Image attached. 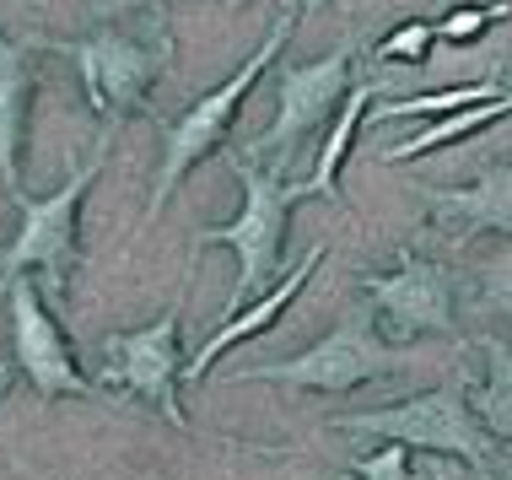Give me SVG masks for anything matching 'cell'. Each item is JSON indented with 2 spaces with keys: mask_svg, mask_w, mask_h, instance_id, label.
<instances>
[{
  "mask_svg": "<svg viewBox=\"0 0 512 480\" xmlns=\"http://www.w3.org/2000/svg\"><path fill=\"white\" fill-rule=\"evenodd\" d=\"M108 146H114V125H103L92 135V152L87 162H71L65 168V184L54 189V195H22V227L17 238L0 249V281L22 276V270H33L38 281H44V297L54 308L71 297L76 286V270L87 265V249H81V200L92 195V184H98L103 162H108Z\"/></svg>",
  "mask_w": 512,
  "mask_h": 480,
  "instance_id": "cell-1",
  "label": "cell"
},
{
  "mask_svg": "<svg viewBox=\"0 0 512 480\" xmlns=\"http://www.w3.org/2000/svg\"><path fill=\"white\" fill-rule=\"evenodd\" d=\"M232 173L243 184V211L232 222H221L211 232H195V249H232L238 254V281L227 292V308L221 319L243 313L248 297L270 292L281 281V238H286V216H292L297 200H313L308 184H286L281 168L254 152H227Z\"/></svg>",
  "mask_w": 512,
  "mask_h": 480,
  "instance_id": "cell-2",
  "label": "cell"
},
{
  "mask_svg": "<svg viewBox=\"0 0 512 480\" xmlns=\"http://www.w3.org/2000/svg\"><path fill=\"white\" fill-rule=\"evenodd\" d=\"M38 49H65L81 71V92L87 108L108 125L151 108V87L168 76L173 65V33L162 17H141V22H108L92 33L71 38V44H38Z\"/></svg>",
  "mask_w": 512,
  "mask_h": 480,
  "instance_id": "cell-3",
  "label": "cell"
},
{
  "mask_svg": "<svg viewBox=\"0 0 512 480\" xmlns=\"http://www.w3.org/2000/svg\"><path fill=\"white\" fill-rule=\"evenodd\" d=\"M292 33H297V11H281L275 27L265 33V44L248 54V60L227 81H221V87H211L200 103H189L184 114L162 130V168H157V178H151V200H146L141 232L157 227L162 205L173 200V189L189 178V168L227 146V130H232V119H238V108L248 103V92L265 81V71H275V60H281V49H286V38H292Z\"/></svg>",
  "mask_w": 512,
  "mask_h": 480,
  "instance_id": "cell-4",
  "label": "cell"
},
{
  "mask_svg": "<svg viewBox=\"0 0 512 480\" xmlns=\"http://www.w3.org/2000/svg\"><path fill=\"white\" fill-rule=\"evenodd\" d=\"M340 432L383 437V443H405L426 459H459L469 470H491L496 437L480 427V416L469 410V383L448 378L426 394H410L399 405L383 410H356V416H335Z\"/></svg>",
  "mask_w": 512,
  "mask_h": 480,
  "instance_id": "cell-5",
  "label": "cell"
},
{
  "mask_svg": "<svg viewBox=\"0 0 512 480\" xmlns=\"http://www.w3.org/2000/svg\"><path fill=\"white\" fill-rule=\"evenodd\" d=\"M394 367H405V351L383 335L372 303L345 308V319L318 335L308 351L286 356V362H265V367H243L232 373V383H281V389H318V394H351L372 378H389Z\"/></svg>",
  "mask_w": 512,
  "mask_h": 480,
  "instance_id": "cell-6",
  "label": "cell"
},
{
  "mask_svg": "<svg viewBox=\"0 0 512 480\" xmlns=\"http://www.w3.org/2000/svg\"><path fill=\"white\" fill-rule=\"evenodd\" d=\"M178 324H184V297H173L162 308V319H151L146 329H119L103 335V367H98V389H119L130 400L151 405L168 427L195 432L184 400H178V383H184V362L189 351L178 346Z\"/></svg>",
  "mask_w": 512,
  "mask_h": 480,
  "instance_id": "cell-7",
  "label": "cell"
},
{
  "mask_svg": "<svg viewBox=\"0 0 512 480\" xmlns=\"http://www.w3.org/2000/svg\"><path fill=\"white\" fill-rule=\"evenodd\" d=\"M6 319H11V367L33 383L38 400H65V394H92L98 383L81 373L76 340L65 335L60 313L44 297V281L33 270L11 276L6 286Z\"/></svg>",
  "mask_w": 512,
  "mask_h": 480,
  "instance_id": "cell-8",
  "label": "cell"
},
{
  "mask_svg": "<svg viewBox=\"0 0 512 480\" xmlns=\"http://www.w3.org/2000/svg\"><path fill=\"white\" fill-rule=\"evenodd\" d=\"M351 65H356V44H345L329 60H313V65H281L275 71V119L265 135L248 141V152L286 168L297 157V146L308 141V130H318L329 114H340L345 92L356 87Z\"/></svg>",
  "mask_w": 512,
  "mask_h": 480,
  "instance_id": "cell-9",
  "label": "cell"
},
{
  "mask_svg": "<svg viewBox=\"0 0 512 480\" xmlns=\"http://www.w3.org/2000/svg\"><path fill=\"white\" fill-rule=\"evenodd\" d=\"M362 297L378 313L383 335L394 346L421 335H459V313H453V276L437 259L399 249L394 270H367L362 276Z\"/></svg>",
  "mask_w": 512,
  "mask_h": 480,
  "instance_id": "cell-10",
  "label": "cell"
},
{
  "mask_svg": "<svg viewBox=\"0 0 512 480\" xmlns=\"http://www.w3.org/2000/svg\"><path fill=\"white\" fill-rule=\"evenodd\" d=\"M421 205L432 211V227L448 232L453 243L475 238H512V162L486 168L475 184L459 189H421Z\"/></svg>",
  "mask_w": 512,
  "mask_h": 480,
  "instance_id": "cell-11",
  "label": "cell"
},
{
  "mask_svg": "<svg viewBox=\"0 0 512 480\" xmlns=\"http://www.w3.org/2000/svg\"><path fill=\"white\" fill-rule=\"evenodd\" d=\"M318 265H324V243H313V249L302 254L297 265L270 286V292H259V297H254V308H243V313H232V319H221V324L211 329V335L200 340V351H189V362H184V383H200V378L216 367V356H221V351L243 346V340H259L265 329L281 324V319H286V308H292L297 297H302V286L313 281V270H318Z\"/></svg>",
  "mask_w": 512,
  "mask_h": 480,
  "instance_id": "cell-12",
  "label": "cell"
},
{
  "mask_svg": "<svg viewBox=\"0 0 512 480\" xmlns=\"http://www.w3.org/2000/svg\"><path fill=\"white\" fill-rule=\"evenodd\" d=\"M27 49L33 44H11L0 33V178L17 200H22V141H27L33 92H38V71Z\"/></svg>",
  "mask_w": 512,
  "mask_h": 480,
  "instance_id": "cell-13",
  "label": "cell"
},
{
  "mask_svg": "<svg viewBox=\"0 0 512 480\" xmlns=\"http://www.w3.org/2000/svg\"><path fill=\"white\" fill-rule=\"evenodd\" d=\"M372 81H356L351 92H345V103H340V114H335V125H329V135L318 141V157H313V178H302L308 184V195L318 200H335L345 205V189H340V168H345V157H351V146H356V130H362V119L372 114Z\"/></svg>",
  "mask_w": 512,
  "mask_h": 480,
  "instance_id": "cell-14",
  "label": "cell"
},
{
  "mask_svg": "<svg viewBox=\"0 0 512 480\" xmlns=\"http://www.w3.org/2000/svg\"><path fill=\"white\" fill-rule=\"evenodd\" d=\"M496 98H512L507 81L496 76H480V81H459V87H437V92H410V98H372V125H389V119H415V114H432V119H448V114H464L475 103H496Z\"/></svg>",
  "mask_w": 512,
  "mask_h": 480,
  "instance_id": "cell-15",
  "label": "cell"
},
{
  "mask_svg": "<svg viewBox=\"0 0 512 480\" xmlns=\"http://www.w3.org/2000/svg\"><path fill=\"white\" fill-rule=\"evenodd\" d=\"M480 356H486V373L469 383V410L480 416V427H486L496 443H512V346L507 340L486 335L480 340Z\"/></svg>",
  "mask_w": 512,
  "mask_h": 480,
  "instance_id": "cell-16",
  "label": "cell"
},
{
  "mask_svg": "<svg viewBox=\"0 0 512 480\" xmlns=\"http://www.w3.org/2000/svg\"><path fill=\"white\" fill-rule=\"evenodd\" d=\"M502 119H512V98H496V103H475V108H464V114H448V119H437L432 130H421V135H410V141L389 146V152H383V162H410V157L442 152V146H453V141H459V135H480V130L502 125Z\"/></svg>",
  "mask_w": 512,
  "mask_h": 480,
  "instance_id": "cell-17",
  "label": "cell"
},
{
  "mask_svg": "<svg viewBox=\"0 0 512 480\" xmlns=\"http://www.w3.org/2000/svg\"><path fill=\"white\" fill-rule=\"evenodd\" d=\"M475 308L496 313V319H512V238H502L475 265Z\"/></svg>",
  "mask_w": 512,
  "mask_h": 480,
  "instance_id": "cell-18",
  "label": "cell"
},
{
  "mask_svg": "<svg viewBox=\"0 0 512 480\" xmlns=\"http://www.w3.org/2000/svg\"><path fill=\"white\" fill-rule=\"evenodd\" d=\"M502 17H512V6H502V0H486V6H459V11H448V17L437 22V44L475 49L480 38H486V27L502 22Z\"/></svg>",
  "mask_w": 512,
  "mask_h": 480,
  "instance_id": "cell-19",
  "label": "cell"
},
{
  "mask_svg": "<svg viewBox=\"0 0 512 480\" xmlns=\"http://www.w3.org/2000/svg\"><path fill=\"white\" fill-rule=\"evenodd\" d=\"M432 44H437V22L410 17V22H399L372 54H378V60H389V65H421L426 54H432Z\"/></svg>",
  "mask_w": 512,
  "mask_h": 480,
  "instance_id": "cell-20",
  "label": "cell"
},
{
  "mask_svg": "<svg viewBox=\"0 0 512 480\" xmlns=\"http://www.w3.org/2000/svg\"><path fill=\"white\" fill-rule=\"evenodd\" d=\"M410 459H415V448L405 443H383V448H372V454H362L351 464L362 480H410Z\"/></svg>",
  "mask_w": 512,
  "mask_h": 480,
  "instance_id": "cell-21",
  "label": "cell"
},
{
  "mask_svg": "<svg viewBox=\"0 0 512 480\" xmlns=\"http://www.w3.org/2000/svg\"><path fill=\"white\" fill-rule=\"evenodd\" d=\"M98 17H162V0H98Z\"/></svg>",
  "mask_w": 512,
  "mask_h": 480,
  "instance_id": "cell-22",
  "label": "cell"
},
{
  "mask_svg": "<svg viewBox=\"0 0 512 480\" xmlns=\"http://www.w3.org/2000/svg\"><path fill=\"white\" fill-rule=\"evenodd\" d=\"M491 480H512V443H496V454H491Z\"/></svg>",
  "mask_w": 512,
  "mask_h": 480,
  "instance_id": "cell-23",
  "label": "cell"
},
{
  "mask_svg": "<svg viewBox=\"0 0 512 480\" xmlns=\"http://www.w3.org/2000/svg\"><path fill=\"white\" fill-rule=\"evenodd\" d=\"M308 6H324V0H286V11H297V17H302Z\"/></svg>",
  "mask_w": 512,
  "mask_h": 480,
  "instance_id": "cell-24",
  "label": "cell"
},
{
  "mask_svg": "<svg viewBox=\"0 0 512 480\" xmlns=\"http://www.w3.org/2000/svg\"><path fill=\"white\" fill-rule=\"evenodd\" d=\"M11 394V367H0V400Z\"/></svg>",
  "mask_w": 512,
  "mask_h": 480,
  "instance_id": "cell-25",
  "label": "cell"
},
{
  "mask_svg": "<svg viewBox=\"0 0 512 480\" xmlns=\"http://www.w3.org/2000/svg\"><path fill=\"white\" fill-rule=\"evenodd\" d=\"M335 480H362V475H356V470H340V475H335Z\"/></svg>",
  "mask_w": 512,
  "mask_h": 480,
  "instance_id": "cell-26",
  "label": "cell"
},
{
  "mask_svg": "<svg viewBox=\"0 0 512 480\" xmlns=\"http://www.w3.org/2000/svg\"><path fill=\"white\" fill-rule=\"evenodd\" d=\"M507 92H512V65H507Z\"/></svg>",
  "mask_w": 512,
  "mask_h": 480,
  "instance_id": "cell-27",
  "label": "cell"
},
{
  "mask_svg": "<svg viewBox=\"0 0 512 480\" xmlns=\"http://www.w3.org/2000/svg\"><path fill=\"white\" fill-rule=\"evenodd\" d=\"M227 6H232V11H238V6H243V0H227Z\"/></svg>",
  "mask_w": 512,
  "mask_h": 480,
  "instance_id": "cell-28",
  "label": "cell"
},
{
  "mask_svg": "<svg viewBox=\"0 0 512 480\" xmlns=\"http://www.w3.org/2000/svg\"><path fill=\"white\" fill-rule=\"evenodd\" d=\"M33 6H49V0H33Z\"/></svg>",
  "mask_w": 512,
  "mask_h": 480,
  "instance_id": "cell-29",
  "label": "cell"
}]
</instances>
